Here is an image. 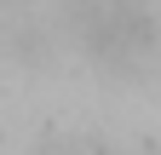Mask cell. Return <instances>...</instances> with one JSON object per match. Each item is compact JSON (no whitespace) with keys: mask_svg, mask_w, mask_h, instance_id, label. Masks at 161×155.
<instances>
[{"mask_svg":"<svg viewBox=\"0 0 161 155\" xmlns=\"http://www.w3.org/2000/svg\"><path fill=\"white\" fill-rule=\"evenodd\" d=\"M80 40L104 63H138L155 46V17L144 0H86L80 6Z\"/></svg>","mask_w":161,"mask_h":155,"instance_id":"cell-1","label":"cell"}]
</instances>
